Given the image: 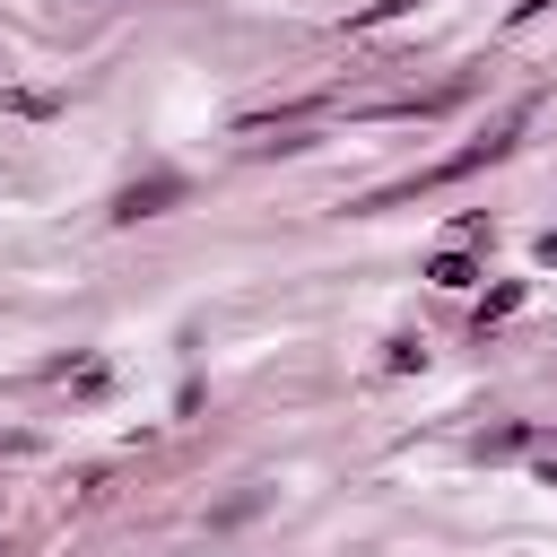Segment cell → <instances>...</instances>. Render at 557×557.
Wrapping results in <instances>:
<instances>
[{
	"label": "cell",
	"mask_w": 557,
	"mask_h": 557,
	"mask_svg": "<svg viewBox=\"0 0 557 557\" xmlns=\"http://www.w3.org/2000/svg\"><path fill=\"white\" fill-rule=\"evenodd\" d=\"M183 200V174H148V183H131L122 200H113V218H157V209H174Z\"/></svg>",
	"instance_id": "cell-1"
},
{
	"label": "cell",
	"mask_w": 557,
	"mask_h": 557,
	"mask_svg": "<svg viewBox=\"0 0 557 557\" xmlns=\"http://www.w3.org/2000/svg\"><path fill=\"white\" fill-rule=\"evenodd\" d=\"M426 278H435V287H470V278H479V261H470V252H435V261H426Z\"/></svg>",
	"instance_id": "cell-2"
},
{
	"label": "cell",
	"mask_w": 557,
	"mask_h": 557,
	"mask_svg": "<svg viewBox=\"0 0 557 557\" xmlns=\"http://www.w3.org/2000/svg\"><path fill=\"white\" fill-rule=\"evenodd\" d=\"M505 313H522V278H505V287H487V296H479V331H487V322H505Z\"/></svg>",
	"instance_id": "cell-3"
},
{
	"label": "cell",
	"mask_w": 557,
	"mask_h": 557,
	"mask_svg": "<svg viewBox=\"0 0 557 557\" xmlns=\"http://www.w3.org/2000/svg\"><path fill=\"white\" fill-rule=\"evenodd\" d=\"M522 444H531V435H522V426H496V435H479V444H470V453H479V461H505V453H522Z\"/></svg>",
	"instance_id": "cell-4"
},
{
	"label": "cell",
	"mask_w": 557,
	"mask_h": 557,
	"mask_svg": "<svg viewBox=\"0 0 557 557\" xmlns=\"http://www.w3.org/2000/svg\"><path fill=\"white\" fill-rule=\"evenodd\" d=\"M400 9H418V0H374V9H357L348 26H383V17H400Z\"/></svg>",
	"instance_id": "cell-5"
},
{
	"label": "cell",
	"mask_w": 557,
	"mask_h": 557,
	"mask_svg": "<svg viewBox=\"0 0 557 557\" xmlns=\"http://www.w3.org/2000/svg\"><path fill=\"white\" fill-rule=\"evenodd\" d=\"M531 252H540V261H548V270H557V226H548V235H540V244H531Z\"/></svg>",
	"instance_id": "cell-6"
},
{
	"label": "cell",
	"mask_w": 557,
	"mask_h": 557,
	"mask_svg": "<svg viewBox=\"0 0 557 557\" xmlns=\"http://www.w3.org/2000/svg\"><path fill=\"white\" fill-rule=\"evenodd\" d=\"M0 453H26V435H0Z\"/></svg>",
	"instance_id": "cell-7"
}]
</instances>
